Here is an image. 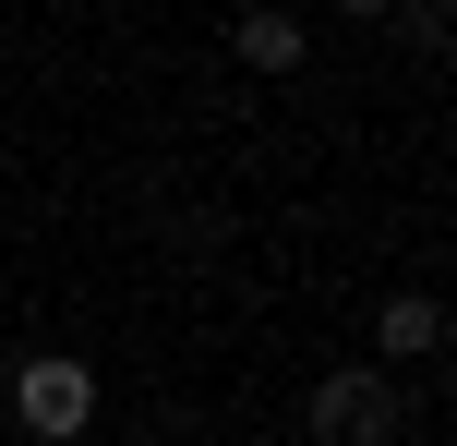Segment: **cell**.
Here are the masks:
<instances>
[{
    "mask_svg": "<svg viewBox=\"0 0 457 446\" xmlns=\"http://www.w3.org/2000/svg\"><path fill=\"white\" fill-rule=\"evenodd\" d=\"M228 48H241L253 72H301V48H313V37H301V13H289V0H253V13L228 24Z\"/></svg>",
    "mask_w": 457,
    "mask_h": 446,
    "instance_id": "3957f363",
    "label": "cell"
},
{
    "mask_svg": "<svg viewBox=\"0 0 457 446\" xmlns=\"http://www.w3.org/2000/svg\"><path fill=\"white\" fill-rule=\"evenodd\" d=\"M313 434H325V446H397V434H410L397 374H386V362H349V374H325V386H313Z\"/></svg>",
    "mask_w": 457,
    "mask_h": 446,
    "instance_id": "6da1fadb",
    "label": "cell"
},
{
    "mask_svg": "<svg viewBox=\"0 0 457 446\" xmlns=\"http://www.w3.org/2000/svg\"><path fill=\"white\" fill-rule=\"evenodd\" d=\"M12 423L37 434V446H72V434H96V374H85L72 350H37V362L12 374Z\"/></svg>",
    "mask_w": 457,
    "mask_h": 446,
    "instance_id": "7a4b0ae2",
    "label": "cell"
},
{
    "mask_svg": "<svg viewBox=\"0 0 457 446\" xmlns=\"http://www.w3.org/2000/svg\"><path fill=\"white\" fill-rule=\"evenodd\" d=\"M337 13H349V24H373V13H386V0H337Z\"/></svg>",
    "mask_w": 457,
    "mask_h": 446,
    "instance_id": "5b68a950",
    "label": "cell"
},
{
    "mask_svg": "<svg viewBox=\"0 0 457 446\" xmlns=\"http://www.w3.org/2000/svg\"><path fill=\"white\" fill-rule=\"evenodd\" d=\"M434 24H445V0H421V37H434Z\"/></svg>",
    "mask_w": 457,
    "mask_h": 446,
    "instance_id": "8992f818",
    "label": "cell"
},
{
    "mask_svg": "<svg viewBox=\"0 0 457 446\" xmlns=\"http://www.w3.org/2000/svg\"><path fill=\"white\" fill-rule=\"evenodd\" d=\"M373 338H386V362H434L445 350V302L434 290H397V302L373 314Z\"/></svg>",
    "mask_w": 457,
    "mask_h": 446,
    "instance_id": "277c9868",
    "label": "cell"
}]
</instances>
